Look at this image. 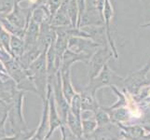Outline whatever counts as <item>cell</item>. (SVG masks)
<instances>
[{"label": "cell", "mask_w": 150, "mask_h": 140, "mask_svg": "<svg viewBox=\"0 0 150 140\" xmlns=\"http://www.w3.org/2000/svg\"><path fill=\"white\" fill-rule=\"evenodd\" d=\"M27 75L32 80L37 90V93L42 100L46 98L48 86V71L46 51L41 53L26 69Z\"/></svg>", "instance_id": "obj_1"}, {"label": "cell", "mask_w": 150, "mask_h": 140, "mask_svg": "<svg viewBox=\"0 0 150 140\" xmlns=\"http://www.w3.org/2000/svg\"><path fill=\"white\" fill-rule=\"evenodd\" d=\"M32 10L33 9L31 8H23L20 6L19 3L14 2L12 10L8 14H7L6 16L3 17L6 18L13 26L25 32V29L27 27L31 17Z\"/></svg>", "instance_id": "obj_2"}, {"label": "cell", "mask_w": 150, "mask_h": 140, "mask_svg": "<svg viewBox=\"0 0 150 140\" xmlns=\"http://www.w3.org/2000/svg\"><path fill=\"white\" fill-rule=\"evenodd\" d=\"M97 44L93 43L89 38L81 37H70L67 43V50L77 54H87L91 56V51L96 47Z\"/></svg>", "instance_id": "obj_3"}, {"label": "cell", "mask_w": 150, "mask_h": 140, "mask_svg": "<svg viewBox=\"0 0 150 140\" xmlns=\"http://www.w3.org/2000/svg\"><path fill=\"white\" fill-rule=\"evenodd\" d=\"M108 50H99L96 53L91 56L88 62V65H89V77L90 80H93L94 77L100 73L103 66L105 65L106 61L108 60Z\"/></svg>", "instance_id": "obj_4"}, {"label": "cell", "mask_w": 150, "mask_h": 140, "mask_svg": "<svg viewBox=\"0 0 150 140\" xmlns=\"http://www.w3.org/2000/svg\"><path fill=\"white\" fill-rule=\"evenodd\" d=\"M4 65L8 76L11 77V79L14 80L16 85L28 77L26 70L23 68L22 65L18 63V61L15 58H11L6 63H4Z\"/></svg>", "instance_id": "obj_5"}, {"label": "cell", "mask_w": 150, "mask_h": 140, "mask_svg": "<svg viewBox=\"0 0 150 140\" xmlns=\"http://www.w3.org/2000/svg\"><path fill=\"white\" fill-rule=\"evenodd\" d=\"M61 80H62V90L67 102L70 103L72 98L75 95V90L71 81V68L70 69H60Z\"/></svg>", "instance_id": "obj_6"}, {"label": "cell", "mask_w": 150, "mask_h": 140, "mask_svg": "<svg viewBox=\"0 0 150 140\" xmlns=\"http://www.w3.org/2000/svg\"><path fill=\"white\" fill-rule=\"evenodd\" d=\"M90 58H91V56L87 54H83V53L77 54V53H72V51L66 50L63 56V59H62L60 69H70L72 68V65L75 63H76V62L88 63Z\"/></svg>", "instance_id": "obj_7"}, {"label": "cell", "mask_w": 150, "mask_h": 140, "mask_svg": "<svg viewBox=\"0 0 150 140\" xmlns=\"http://www.w3.org/2000/svg\"><path fill=\"white\" fill-rule=\"evenodd\" d=\"M9 50H10V54H11L13 58L15 59L20 58V57L24 53V50H25L24 41L23 38L18 37V36L10 35Z\"/></svg>", "instance_id": "obj_8"}, {"label": "cell", "mask_w": 150, "mask_h": 140, "mask_svg": "<svg viewBox=\"0 0 150 140\" xmlns=\"http://www.w3.org/2000/svg\"><path fill=\"white\" fill-rule=\"evenodd\" d=\"M50 23L53 28L72 26L71 23H70V20H69L68 16H67V14L64 11V10H62L60 9H58V11L53 15V17L50 19Z\"/></svg>", "instance_id": "obj_9"}, {"label": "cell", "mask_w": 150, "mask_h": 140, "mask_svg": "<svg viewBox=\"0 0 150 140\" xmlns=\"http://www.w3.org/2000/svg\"><path fill=\"white\" fill-rule=\"evenodd\" d=\"M66 125L69 128V130L73 133L75 136L80 139L82 137V125H81V120H79L76 118L73 114H72L69 110L68 114H67V119H66Z\"/></svg>", "instance_id": "obj_10"}, {"label": "cell", "mask_w": 150, "mask_h": 140, "mask_svg": "<svg viewBox=\"0 0 150 140\" xmlns=\"http://www.w3.org/2000/svg\"><path fill=\"white\" fill-rule=\"evenodd\" d=\"M69 105H70V112L73 114L76 118L79 119V120H81L82 108H81V101H80L79 93H77V92L75 93V95L72 98Z\"/></svg>", "instance_id": "obj_11"}, {"label": "cell", "mask_w": 150, "mask_h": 140, "mask_svg": "<svg viewBox=\"0 0 150 140\" xmlns=\"http://www.w3.org/2000/svg\"><path fill=\"white\" fill-rule=\"evenodd\" d=\"M81 125H82V136H90L95 130L97 123L96 122L93 121L81 119Z\"/></svg>", "instance_id": "obj_12"}, {"label": "cell", "mask_w": 150, "mask_h": 140, "mask_svg": "<svg viewBox=\"0 0 150 140\" xmlns=\"http://www.w3.org/2000/svg\"><path fill=\"white\" fill-rule=\"evenodd\" d=\"M62 0H48L46 3L45 7L48 9V11L50 13V19L53 17V15L58 11V9H60Z\"/></svg>", "instance_id": "obj_13"}, {"label": "cell", "mask_w": 150, "mask_h": 140, "mask_svg": "<svg viewBox=\"0 0 150 140\" xmlns=\"http://www.w3.org/2000/svg\"><path fill=\"white\" fill-rule=\"evenodd\" d=\"M35 132V129L31 132H25V133H22L16 134L14 136H5L3 138H0V140H29L31 137L33 136V134Z\"/></svg>", "instance_id": "obj_14"}, {"label": "cell", "mask_w": 150, "mask_h": 140, "mask_svg": "<svg viewBox=\"0 0 150 140\" xmlns=\"http://www.w3.org/2000/svg\"><path fill=\"white\" fill-rule=\"evenodd\" d=\"M94 113H95V121H96L97 125L103 126L109 122V119H108V116L106 115L105 110L97 109Z\"/></svg>", "instance_id": "obj_15"}, {"label": "cell", "mask_w": 150, "mask_h": 140, "mask_svg": "<svg viewBox=\"0 0 150 140\" xmlns=\"http://www.w3.org/2000/svg\"><path fill=\"white\" fill-rule=\"evenodd\" d=\"M0 95H1V91H0Z\"/></svg>", "instance_id": "obj_16"}]
</instances>
